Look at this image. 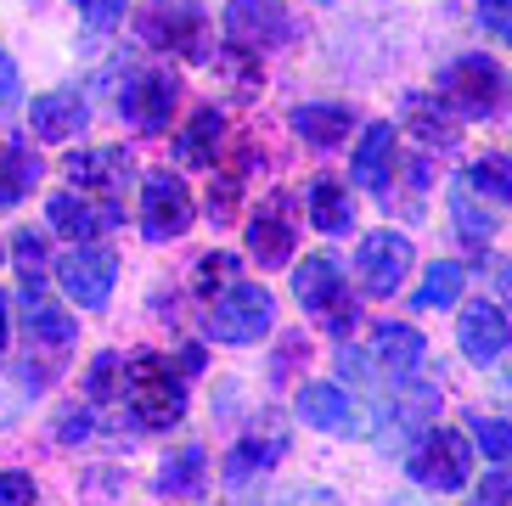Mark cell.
Wrapping results in <instances>:
<instances>
[{
	"label": "cell",
	"mask_w": 512,
	"mask_h": 506,
	"mask_svg": "<svg viewBox=\"0 0 512 506\" xmlns=\"http://www.w3.org/2000/svg\"><path fill=\"white\" fill-rule=\"evenodd\" d=\"M124 388H130V405H136V417L147 428H175L186 417V388H181V377L169 372L164 355H136Z\"/></svg>",
	"instance_id": "6da1fadb"
},
{
	"label": "cell",
	"mask_w": 512,
	"mask_h": 506,
	"mask_svg": "<svg viewBox=\"0 0 512 506\" xmlns=\"http://www.w3.org/2000/svg\"><path fill=\"white\" fill-rule=\"evenodd\" d=\"M271 327H276V304L259 282L226 287L209 310V338H220V343H259Z\"/></svg>",
	"instance_id": "7a4b0ae2"
},
{
	"label": "cell",
	"mask_w": 512,
	"mask_h": 506,
	"mask_svg": "<svg viewBox=\"0 0 512 506\" xmlns=\"http://www.w3.org/2000/svg\"><path fill=\"white\" fill-rule=\"evenodd\" d=\"M141 40L158 45V51H175V57H209V17L186 6V0H152L141 12Z\"/></svg>",
	"instance_id": "3957f363"
},
{
	"label": "cell",
	"mask_w": 512,
	"mask_h": 506,
	"mask_svg": "<svg viewBox=\"0 0 512 506\" xmlns=\"http://www.w3.org/2000/svg\"><path fill=\"white\" fill-rule=\"evenodd\" d=\"M411 478H417L422 490H439V495H451L467 484V473H473V445H467L456 428H439L428 433L417 450H411Z\"/></svg>",
	"instance_id": "277c9868"
},
{
	"label": "cell",
	"mask_w": 512,
	"mask_h": 506,
	"mask_svg": "<svg viewBox=\"0 0 512 506\" xmlns=\"http://www.w3.org/2000/svg\"><path fill=\"white\" fill-rule=\"evenodd\" d=\"M439 90H445V102L467 119H490L501 102V68L490 57H456L445 74H439Z\"/></svg>",
	"instance_id": "5b68a950"
},
{
	"label": "cell",
	"mask_w": 512,
	"mask_h": 506,
	"mask_svg": "<svg viewBox=\"0 0 512 506\" xmlns=\"http://www.w3.org/2000/svg\"><path fill=\"white\" fill-rule=\"evenodd\" d=\"M57 282L79 310H102L107 298H113V282H119V259L107 248H91V242H85V248H74L57 265Z\"/></svg>",
	"instance_id": "8992f818"
},
{
	"label": "cell",
	"mask_w": 512,
	"mask_h": 506,
	"mask_svg": "<svg viewBox=\"0 0 512 506\" xmlns=\"http://www.w3.org/2000/svg\"><path fill=\"white\" fill-rule=\"evenodd\" d=\"M293 197L276 192L259 203V214L248 220V253L259 259V270H282L287 259H293Z\"/></svg>",
	"instance_id": "52a82bcc"
},
{
	"label": "cell",
	"mask_w": 512,
	"mask_h": 506,
	"mask_svg": "<svg viewBox=\"0 0 512 506\" xmlns=\"http://www.w3.org/2000/svg\"><path fill=\"white\" fill-rule=\"evenodd\" d=\"M192 192H186L175 175H147V192H141V231L152 242H169L181 237L186 225H192Z\"/></svg>",
	"instance_id": "ba28073f"
},
{
	"label": "cell",
	"mask_w": 512,
	"mask_h": 506,
	"mask_svg": "<svg viewBox=\"0 0 512 506\" xmlns=\"http://www.w3.org/2000/svg\"><path fill=\"white\" fill-rule=\"evenodd\" d=\"M406 270H411V237H400V231H372L361 242L366 293H394V282H406Z\"/></svg>",
	"instance_id": "9c48e42d"
},
{
	"label": "cell",
	"mask_w": 512,
	"mask_h": 506,
	"mask_svg": "<svg viewBox=\"0 0 512 506\" xmlns=\"http://www.w3.org/2000/svg\"><path fill=\"white\" fill-rule=\"evenodd\" d=\"M226 29L242 45H282L293 34V17H287L282 0H231L226 6Z\"/></svg>",
	"instance_id": "30bf717a"
},
{
	"label": "cell",
	"mask_w": 512,
	"mask_h": 506,
	"mask_svg": "<svg viewBox=\"0 0 512 506\" xmlns=\"http://www.w3.org/2000/svg\"><path fill=\"white\" fill-rule=\"evenodd\" d=\"M175 96H181V85L169 74H136L130 90L119 96V113L136 124V130H164L169 113H175Z\"/></svg>",
	"instance_id": "8fae6325"
},
{
	"label": "cell",
	"mask_w": 512,
	"mask_h": 506,
	"mask_svg": "<svg viewBox=\"0 0 512 506\" xmlns=\"http://www.w3.org/2000/svg\"><path fill=\"white\" fill-rule=\"evenodd\" d=\"M456 338H462V355L467 360H496L507 355V343H512V327H507V315H501V304H467L462 321H456Z\"/></svg>",
	"instance_id": "7c38bea8"
},
{
	"label": "cell",
	"mask_w": 512,
	"mask_h": 506,
	"mask_svg": "<svg viewBox=\"0 0 512 506\" xmlns=\"http://www.w3.org/2000/svg\"><path fill=\"white\" fill-rule=\"evenodd\" d=\"M299 417L321 433H361V411L338 383H304L299 388Z\"/></svg>",
	"instance_id": "4fadbf2b"
},
{
	"label": "cell",
	"mask_w": 512,
	"mask_h": 506,
	"mask_svg": "<svg viewBox=\"0 0 512 506\" xmlns=\"http://www.w3.org/2000/svg\"><path fill=\"white\" fill-rule=\"evenodd\" d=\"M394 175V124H366L361 147H355V164H349V180L361 192H383Z\"/></svg>",
	"instance_id": "5bb4252c"
},
{
	"label": "cell",
	"mask_w": 512,
	"mask_h": 506,
	"mask_svg": "<svg viewBox=\"0 0 512 506\" xmlns=\"http://www.w3.org/2000/svg\"><path fill=\"white\" fill-rule=\"evenodd\" d=\"M293 293H299L304 310H321L332 315L338 304H344V270H338V259H327V253H316V259H304L299 276H293Z\"/></svg>",
	"instance_id": "9a60e30c"
},
{
	"label": "cell",
	"mask_w": 512,
	"mask_h": 506,
	"mask_svg": "<svg viewBox=\"0 0 512 506\" xmlns=\"http://www.w3.org/2000/svg\"><path fill=\"white\" fill-rule=\"evenodd\" d=\"M85 119H91V113H85L79 96H34V107H29L34 135L51 141V147H57V141H74V135L85 130Z\"/></svg>",
	"instance_id": "2e32d148"
},
{
	"label": "cell",
	"mask_w": 512,
	"mask_h": 506,
	"mask_svg": "<svg viewBox=\"0 0 512 506\" xmlns=\"http://www.w3.org/2000/svg\"><path fill=\"white\" fill-rule=\"evenodd\" d=\"M349 124H355V113H349L344 102H304L293 107V130L310 141V147H338L349 135Z\"/></svg>",
	"instance_id": "e0dca14e"
},
{
	"label": "cell",
	"mask_w": 512,
	"mask_h": 506,
	"mask_svg": "<svg viewBox=\"0 0 512 506\" xmlns=\"http://www.w3.org/2000/svg\"><path fill=\"white\" fill-rule=\"evenodd\" d=\"M40 180V158H34L23 141H0V209H12L34 192Z\"/></svg>",
	"instance_id": "ac0fdd59"
},
{
	"label": "cell",
	"mask_w": 512,
	"mask_h": 506,
	"mask_svg": "<svg viewBox=\"0 0 512 506\" xmlns=\"http://www.w3.org/2000/svg\"><path fill=\"white\" fill-rule=\"evenodd\" d=\"M68 175H74L79 186H91V192H107V186H119V180L130 175V158H124V147L74 152V158H68Z\"/></svg>",
	"instance_id": "d6986e66"
},
{
	"label": "cell",
	"mask_w": 512,
	"mask_h": 506,
	"mask_svg": "<svg viewBox=\"0 0 512 506\" xmlns=\"http://www.w3.org/2000/svg\"><path fill=\"white\" fill-rule=\"evenodd\" d=\"M310 220H316V231H327V237H344L349 225H355V203H349V192L338 180H316V186H310Z\"/></svg>",
	"instance_id": "ffe728a7"
},
{
	"label": "cell",
	"mask_w": 512,
	"mask_h": 506,
	"mask_svg": "<svg viewBox=\"0 0 512 506\" xmlns=\"http://www.w3.org/2000/svg\"><path fill=\"white\" fill-rule=\"evenodd\" d=\"M46 220L57 225L62 237H79V248H85V242L102 231V209H91L79 192H57V197H51V203H46Z\"/></svg>",
	"instance_id": "44dd1931"
},
{
	"label": "cell",
	"mask_w": 512,
	"mask_h": 506,
	"mask_svg": "<svg viewBox=\"0 0 512 506\" xmlns=\"http://www.w3.org/2000/svg\"><path fill=\"white\" fill-rule=\"evenodd\" d=\"M377 355L394 366V377H411L422 366V332L406 327V321H383L377 327Z\"/></svg>",
	"instance_id": "7402d4cb"
},
{
	"label": "cell",
	"mask_w": 512,
	"mask_h": 506,
	"mask_svg": "<svg viewBox=\"0 0 512 506\" xmlns=\"http://www.w3.org/2000/svg\"><path fill=\"white\" fill-rule=\"evenodd\" d=\"M220 130H226V124H220V113H214V107H203V113H197V119L181 130V158H186V164H214V158H220V147H214V141H220Z\"/></svg>",
	"instance_id": "603a6c76"
},
{
	"label": "cell",
	"mask_w": 512,
	"mask_h": 506,
	"mask_svg": "<svg viewBox=\"0 0 512 506\" xmlns=\"http://www.w3.org/2000/svg\"><path fill=\"white\" fill-rule=\"evenodd\" d=\"M462 282H467V270L445 259V265L428 270V282L411 293V304H417V310H445V304H456V298H462Z\"/></svg>",
	"instance_id": "cb8c5ba5"
},
{
	"label": "cell",
	"mask_w": 512,
	"mask_h": 506,
	"mask_svg": "<svg viewBox=\"0 0 512 506\" xmlns=\"http://www.w3.org/2000/svg\"><path fill=\"white\" fill-rule=\"evenodd\" d=\"M203 473H209V456H203L197 445H186L181 456H169V462H164L158 490H164V495H192L197 484H203Z\"/></svg>",
	"instance_id": "d4e9b609"
},
{
	"label": "cell",
	"mask_w": 512,
	"mask_h": 506,
	"mask_svg": "<svg viewBox=\"0 0 512 506\" xmlns=\"http://www.w3.org/2000/svg\"><path fill=\"white\" fill-rule=\"evenodd\" d=\"M12 259H17V270H23V298H34V293H40V276H46V237L17 231Z\"/></svg>",
	"instance_id": "484cf974"
},
{
	"label": "cell",
	"mask_w": 512,
	"mask_h": 506,
	"mask_svg": "<svg viewBox=\"0 0 512 506\" xmlns=\"http://www.w3.org/2000/svg\"><path fill=\"white\" fill-rule=\"evenodd\" d=\"M29 332H34L40 343H68V338H74V321H68L62 310H51L46 298L34 293V298H29Z\"/></svg>",
	"instance_id": "4316f807"
},
{
	"label": "cell",
	"mask_w": 512,
	"mask_h": 506,
	"mask_svg": "<svg viewBox=\"0 0 512 506\" xmlns=\"http://www.w3.org/2000/svg\"><path fill=\"white\" fill-rule=\"evenodd\" d=\"M467 186H479L484 197L507 203V197H512V164H507V158H479V164L467 169Z\"/></svg>",
	"instance_id": "83f0119b"
},
{
	"label": "cell",
	"mask_w": 512,
	"mask_h": 506,
	"mask_svg": "<svg viewBox=\"0 0 512 506\" xmlns=\"http://www.w3.org/2000/svg\"><path fill=\"white\" fill-rule=\"evenodd\" d=\"M473 439H479V450H484L496 467L512 462V422H501V417H473Z\"/></svg>",
	"instance_id": "f1b7e54d"
},
{
	"label": "cell",
	"mask_w": 512,
	"mask_h": 506,
	"mask_svg": "<svg viewBox=\"0 0 512 506\" xmlns=\"http://www.w3.org/2000/svg\"><path fill=\"white\" fill-rule=\"evenodd\" d=\"M451 220H456V237H462L467 248H484V242H490V214L473 209V197H467V192H456Z\"/></svg>",
	"instance_id": "f546056e"
},
{
	"label": "cell",
	"mask_w": 512,
	"mask_h": 506,
	"mask_svg": "<svg viewBox=\"0 0 512 506\" xmlns=\"http://www.w3.org/2000/svg\"><path fill=\"white\" fill-rule=\"evenodd\" d=\"M271 456H282V433H271V439H242L237 456H231V478H242L248 467H271Z\"/></svg>",
	"instance_id": "4dcf8cb0"
},
{
	"label": "cell",
	"mask_w": 512,
	"mask_h": 506,
	"mask_svg": "<svg viewBox=\"0 0 512 506\" xmlns=\"http://www.w3.org/2000/svg\"><path fill=\"white\" fill-rule=\"evenodd\" d=\"M411 124H417L422 141H439V147H451V141H456V124L445 119V113H434L422 96H411Z\"/></svg>",
	"instance_id": "1f68e13d"
},
{
	"label": "cell",
	"mask_w": 512,
	"mask_h": 506,
	"mask_svg": "<svg viewBox=\"0 0 512 506\" xmlns=\"http://www.w3.org/2000/svg\"><path fill=\"white\" fill-rule=\"evenodd\" d=\"M74 6L91 29H119L124 23V0H74Z\"/></svg>",
	"instance_id": "d6a6232c"
},
{
	"label": "cell",
	"mask_w": 512,
	"mask_h": 506,
	"mask_svg": "<svg viewBox=\"0 0 512 506\" xmlns=\"http://www.w3.org/2000/svg\"><path fill=\"white\" fill-rule=\"evenodd\" d=\"M0 506H34V478L29 473H0Z\"/></svg>",
	"instance_id": "836d02e7"
},
{
	"label": "cell",
	"mask_w": 512,
	"mask_h": 506,
	"mask_svg": "<svg viewBox=\"0 0 512 506\" xmlns=\"http://www.w3.org/2000/svg\"><path fill=\"white\" fill-rule=\"evenodd\" d=\"M231 270H237V259H231V253H214V259H203V265H197V293H214V287H220V282H214V276H231Z\"/></svg>",
	"instance_id": "e575fe53"
},
{
	"label": "cell",
	"mask_w": 512,
	"mask_h": 506,
	"mask_svg": "<svg viewBox=\"0 0 512 506\" xmlns=\"http://www.w3.org/2000/svg\"><path fill=\"white\" fill-rule=\"evenodd\" d=\"M501 501H512V478H507V467H496V473L484 478V490H479V506H501Z\"/></svg>",
	"instance_id": "d590c367"
},
{
	"label": "cell",
	"mask_w": 512,
	"mask_h": 506,
	"mask_svg": "<svg viewBox=\"0 0 512 506\" xmlns=\"http://www.w3.org/2000/svg\"><path fill=\"white\" fill-rule=\"evenodd\" d=\"M113 372H119V360L96 355V366H91V394H96V400H107V394H113Z\"/></svg>",
	"instance_id": "8d00e7d4"
},
{
	"label": "cell",
	"mask_w": 512,
	"mask_h": 506,
	"mask_svg": "<svg viewBox=\"0 0 512 506\" xmlns=\"http://www.w3.org/2000/svg\"><path fill=\"white\" fill-rule=\"evenodd\" d=\"M17 90H23V85H17V62L6 57V51H0V107L17 102Z\"/></svg>",
	"instance_id": "74e56055"
},
{
	"label": "cell",
	"mask_w": 512,
	"mask_h": 506,
	"mask_svg": "<svg viewBox=\"0 0 512 506\" xmlns=\"http://www.w3.org/2000/svg\"><path fill=\"white\" fill-rule=\"evenodd\" d=\"M85 433H91L85 411H68V422H62V439H85Z\"/></svg>",
	"instance_id": "f35d334b"
},
{
	"label": "cell",
	"mask_w": 512,
	"mask_h": 506,
	"mask_svg": "<svg viewBox=\"0 0 512 506\" xmlns=\"http://www.w3.org/2000/svg\"><path fill=\"white\" fill-rule=\"evenodd\" d=\"M0 349H6V298H0Z\"/></svg>",
	"instance_id": "ab89813d"
},
{
	"label": "cell",
	"mask_w": 512,
	"mask_h": 506,
	"mask_svg": "<svg viewBox=\"0 0 512 506\" xmlns=\"http://www.w3.org/2000/svg\"><path fill=\"white\" fill-rule=\"evenodd\" d=\"M501 287H507V293H512V259H507V265H501Z\"/></svg>",
	"instance_id": "60d3db41"
}]
</instances>
